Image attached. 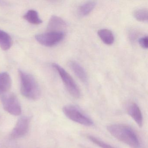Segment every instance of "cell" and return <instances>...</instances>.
<instances>
[{
    "label": "cell",
    "instance_id": "1",
    "mask_svg": "<svg viewBox=\"0 0 148 148\" xmlns=\"http://www.w3.org/2000/svg\"><path fill=\"white\" fill-rule=\"evenodd\" d=\"M107 130L112 136L131 148H141L140 139L131 127L122 124H115L107 126Z\"/></svg>",
    "mask_w": 148,
    "mask_h": 148
},
{
    "label": "cell",
    "instance_id": "2",
    "mask_svg": "<svg viewBox=\"0 0 148 148\" xmlns=\"http://www.w3.org/2000/svg\"><path fill=\"white\" fill-rule=\"evenodd\" d=\"M21 79V92L24 97L31 100L38 99L41 95V90L35 78L31 74L19 71Z\"/></svg>",
    "mask_w": 148,
    "mask_h": 148
},
{
    "label": "cell",
    "instance_id": "3",
    "mask_svg": "<svg viewBox=\"0 0 148 148\" xmlns=\"http://www.w3.org/2000/svg\"><path fill=\"white\" fill-rule=\"evenodd\" d=\"M52 66L58 73L70 95L75 98H79L81 96V92L72 77L65 70L58 64L53 63L52 64Z\"/></svg>",
    "mask_w": 148,
    "mask_h": 148
},
{
    "label": "cell",
    "instance_id": "4",
    "mask_svg": "<svg viewBox=\"0 0 148 148\" xmlns=\"http://www.w3.org/2000/svg\"><path fill=\"white\" fill-rule=\"evenodd\" d=\"M63 111L66 117L73 122L86 126H92L93 121L83 113L77 106L69 105L63 108Z\"/></svg>",
    "mask_w": 148,
    "mask_h": 148
},
{
    "label": "cell",
    "instance_id": "5",
    "mask_svg": "<svg viewBox=\"0 0 148 148\" xmlns=\"http://www.w3.org/2000/svg\"><path fill=\"white\" fill-rule=\"evenodd\" d=\"M1 102L4 110L14 116H19L22 112L21 105L16 95L7 93L1 96Z\"/></svg>",
    "mask_w": 148,
    "mask_h": 148
},
{
    "label": "cell",
    "instance_id": "6",
    "mask_svg": "<svg viewBox=\"0 0 148 148\" xmlns=\"http://www.w3.org/2000/svg\"><path fill=\"white\" fill-rule=\"evenodd\" d=\"M64 37V33L62 31H50L38 34L35 36V39L42 45L51 47L62 41Z\"/></svg>",
    "mask_w": 148,
    "mask_h": 148
},
{
    "label": "cell",
    "instance_id": "7",
    "mask_svg": "<svg viewBox=\"0 0 148 148\" xmlns=\"http://www.w3.org/2000/svg\"><path fill=\"white\" fill-rule=\"evenodd\" d=\"M31 119L29 117L23 116L21 117L17 121L11 136L13 138H18L24 136L27 133L30 126Z\"/></svg>",
    "mask_w": 148,
    "mask_h": 148
},
{
    "label": "cell",
    "instance_id": "8",
    "mask_svg": "<svg viewBox=\"0 0 148 148\" xmlns=\"http://www.w3.org/2000/svg\"><path fill=\"white\" fill-rule=\"evenodd\" d=\"M128 114L132 118L139 127H142L143 124V118L142 112L136 103H132L127 108Z\"/></svg>",
    "mask_w": 148,
    "mask_h": 148
},
{
    "label": "cell",
    "instance_id": "9",
    "mask_svg": "<svg viewBox=\"0 0 148 148\" xmlns=\"http://www.w3.org/2000/svg\"><path fill=\"white\" fill-rule=\"evenodd\" d=\"M68 65L73 73L82 82L86 84L88 82V78L87 73L84 67L76 61H69Z\"/></svg>",
    "mask_w": 148,
    "mask_h": 148
},
{
    "label": "cell",
    "instance_id": "10",
    "mask_svg": "<svg viewBox=\"0 0 148 148\" xmlns=\"http://www.w3.org/2000/svg\"><path fill=\"white\" fill-rule=\"evenodd\" d=\"M67 23L60 17L53 15L51 17L47 26V29L50 31H60L59 29L65 27Z\"/></svg>",
    "mask_w": 148,
    "mask_h": 148
},
{
    "label": "cell",
    "instance_id": "11",
    "mask_svg": "<svg viewBox=\"0 0 148 148\" xmlns=\"http://www.w3.org/2000/svg\"><path fill=\"white\" fill-rule=\"evenodd\" d=\"M12 79L10 75L6 72L0 73V94L7 93L11 88Z\"/></svg>",
    "mask_w": 148,
    "mask_h": 148
},
{
    "label": "cell",
    "instance_id": "12",
    "mask_svg": "<svg viewBox=\"0 0 148 148\" xmlns=\"http://www.w3.org/2000/svg\"><path fill=\"white\" fill-rule=\"evenodd\" d=\"M98 35L106 45H110L114 41V35L110 30L106 28L100 29L98 31Z\"/></svg>",
    "mask_w": 148,
    "mask_h": 148
},
{
    "label": "cell",
    "instance_id": "13",
    "mask_svg": "<svg viewBox=\"0 0 148 148\" xmlns=\"http://www.w3.org/2000/svg\"><path fill=\"white\" fill-rule=\"evenodd\" d=\"M97 2L94 1H86L80 5L78 9V14L81 17H85L90 14L95 8Z\"/></svg>",
    "mask_w": 148,
    "mask_h": 148
},
{
    "label": "cell",
    "instance_id": "14",
    "mask_svg": "<svg viewBox=\"0 0 148 148\" xmlns=\"http://www.w3.org/2000/svg\"><path fill=\"white\" fill-rule=\"evenodd\" d=\"M12 40L9 34L0 29V47L2 50L6 51L11 48Z\"/></svg>",
    "mask_w": 148,
    "mask_h": 148
},
{
    "label": "cell",
    "instance_id": "15",
    "mask_svg": "<svg viewBox=\"0 0 148 148\" xmlns=\"http://www.w3.org/2000/svg\"><path fill=\"white\" fill-rule=\"evenodd\" d=\"M23 17L27 21L33 25H40L42 23V21L40 18L38 14L35 10H29Z\"/></svg>",
    "mask_w": 148,
    "mask_h": 148
},
{
    "label": "cell",
    "instance_id": "16",
    "mask_svg": "<svg viewBox=\"0 0 148 148\" xmlns=\"http://www.w3.org/2000/svg\"><path fill=\"white\" fill-rule=\"evenodd\" d=\"M135 18L139 21H148V9L146 8H139L137 9L134 12Z\"/></svg>",
    "mask_w": 148,
    "mask_h": 148
},
{
    "label": "cell",
    "instance_id": "17",
    "mask_svg": "<svg viewBox=\"0 0 148 148\" xmlns=\"http://www.w3.org/2000/svg\"><path fill=\"white\" fill-rule=\"evenodd\" d=\"M87 138L93 143L101 148H116L93 136L89 135Z\"/></svg>",
    "mask_w": 148,
    "mask_h": 148
},
{
    "label": "cell",
    "instance_id": "18",
    "mask_svg": "<svg viewBox=\"0 0 148 148\" xmlns=\"http://www.w3.org/2000/svg\"><path fill=\"white\" fill-rule=\"evenodd\" d=\"M139 45L144 49H147L148 47V36H145L140 38L138 39Z\"/></svg>",
    "mask_w": 148,
    "mask_h": 148
}]
</instances>
